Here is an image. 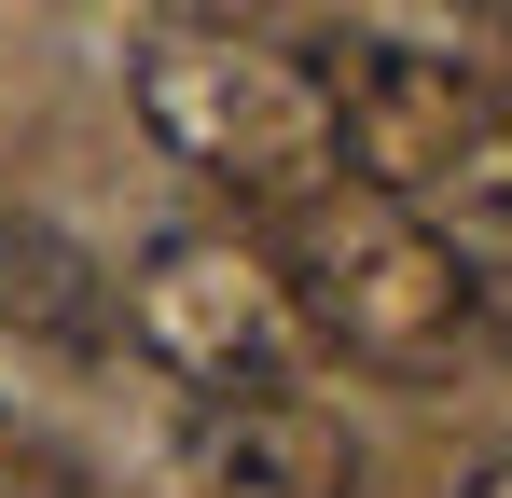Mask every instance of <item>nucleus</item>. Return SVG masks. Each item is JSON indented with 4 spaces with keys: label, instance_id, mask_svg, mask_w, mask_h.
<instances>
[{
    "label": "nucleus",
    "instance_id": "6",
    "mask_svg": "<svg viewBox=\"0 0 512 498\" xmlns=\"http://www.w3.org/2000/svg\"><path fill=\"white\" fill-rule=\"evenodd\" d=\"M0 332H28V346H111V263L70 249L42 208H0Z\"/></svg>",
    "mask_w": 512,
    "mask_h": 498
},
{
    "label": "nucleus",
    "instance_id": "4",
    "mask_svg": "<svg viewBox=\"0 0 512 498\" xmlns=\"http://www.w3.org/2000/svg\"><path fill=\"white\" fill-rule=\"evenodd\" d=\"M111 319L125 346L180 374L194 402H250V388H291V360H305V319H291V291H277V263L250 236H153L125 277H111Z\"/></svg>",
    "mask_w": 512,
    "mask_h": 498
},
{
    "label": "nucleus",
    "instance_id": "7",
    "mask_svg": "<svg viewBox=\"0 0 512 498\" xmlns=\"http://www.w3.org/2000/svg\"><path fill=\"white\" fill-rule=\"evenodd\" d=\"M457 277H471V319L512 346V208H485V222H457Z\"/></svg>",
    "mask_w": 512,
    "mask_h": 498
},
{
    "label": "nucleus",
    "instance_id": "9",
    "mask_svg": "<svg viewBox=\"0 0 512 498\" xmlns=\"http://www.w3.org/2000/svg\"><path fill=\"white\" fill-rule=\"evenodd\" d=\"M471 498H512V457H485V471H471Z\"/></svg>",
    "mask_w": 512,
    "mask_h": 498
},
{
    "label": "nucleus",
    "instance_id": "5",
    "mask_svg": "<svg viewBox=\"0 0 512 498\" xmlns=\"http://www.w3.org/2000/svg\"><path fill=\"white\" fill-rule=\"evenodd\" d=\"M180 471H194V498H360V443L319 402L250 388V402L180 415Z\"/></svg>",
    "mask_w": 512,
    "mask_h": 498
},
{
    "label": "nucleus",
    "instance_id": "1",
    "mask_svg": "<svg viewBox=\"0 0 512 498\" xmlns=\"http://www.w3.org/2000/svg\"><path fill=\"white\" fill-rule=\"evenodd\" d=\"M263 263L291 291L305 346H333L346 374H388V388H443L471 360V277H457V236L360 194V180H319L263 222Z\"/></svg>",
    "mask_w": 512,
    "mask_h": 498
},
{
    "label": "nucleus",
    "instance_id": "8",
    "mask_svg": "<svg viewBox=\"0 0 512 498\" xmlns=\"http://www.w3.org/2000/svg\"><path fill=\"white\" fill-rule=\"evenodd\" d=\"M471 83H485V97H499V125H512V42H499V56H485V70H471Z\"/></svg>",
    "mask_w": 512,
    "mask_h": 498
},
{
    "label": "nucleus",
    "instance_id": "3",
    "mask_svg": "<svg viewBox=\"0 0 512 498\" xmlns=\"http://www.w3.org/2000/svg\"><path fill=\"white\" fill-rule=\"evenodd\" d=\"M319 97H333V166L360 194L416 208V222H485L512 208V125L499 97L457 70V56H416V42H333L319 56Z\"/></svg>",
    "mask_w": 512,
    "mask_h": 498
},
{
    "label": "nucleus",
    "instance_id": "2",
    "mask_svg": "<svg viewBox=\"0 0 512 498\" xmlns=\"http://www.w3.org/2000/svg\"><path fill=\"white\" fill-rule=\"evenodd\" d=\"M139 125L167 139V166H194L208 194H236V208H291V194H319L346 180L333 166V97L305 56H263V42H208V28H167V42H139Z\"/></svg>",
    "mask_w": 512,
    "mask_h": 498
}]
</instances>
